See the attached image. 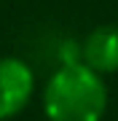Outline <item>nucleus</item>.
<instances>
[{"label": "nucleus", "mask_w": 118, "mask_h": 121, "mask_svg": "<svg viewBox=\"0 0 118 121\" xmlns=\"http://www.w3.org/2000/svg\"><path fill=\"white\" fill-rule=\"evenodd\" d=\"M35 94V70L22 56H0V121H11Z\"/></svg>", "instance_id": "nucleus-2"}, {"label": "nucleus", "mask_w": 118, "mask_h": 121, "mask_svg": "<svg viewBox=\"0 0 118 121\" xmlns=\"http://www.w3.org/2000/svg\"><path fill=\"white\" fill-rule=\"evenodd\" d=\"M81 62L99 75L118 73V24H99L83 38Z\"/></svg>", "instance_id": "nucleus-3"}, {"label": "nucleus", "mask_w": 118, "mask_h": 121, "mask_svg": "<svg viewBox=\"0 0 118 121\" xmlns=\"http://www.w3.org/2000/svg\"><path fill=\"white\" fill-rule=\"evenodd\" d=\"M107 110L105 75L83 62H65L43 89V113L48 121H102Z\"/></svg>", "instance_id": "nucleus-1"}]
</instances>
